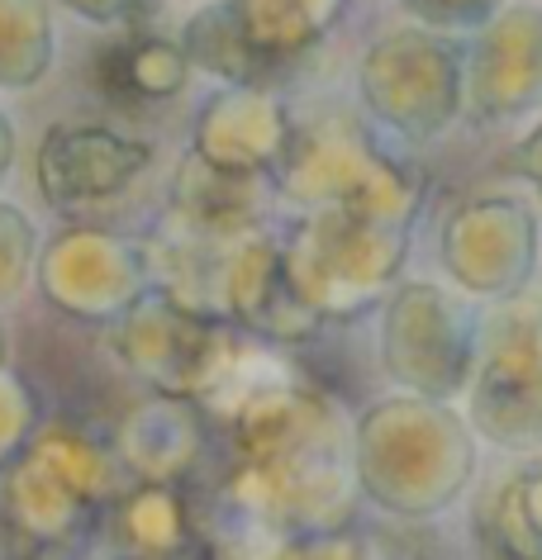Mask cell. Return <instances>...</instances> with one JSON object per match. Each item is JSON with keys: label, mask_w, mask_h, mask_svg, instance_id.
Here are the masks:
<instances>
[{"label": "cell", "mask_w": 542, "mask_h": 560, "mask_svg": "<svg viewBox=\"0 0 542 560\" xmlns=\"http://www.w3.org/2000/svg\"><path fill=\"white\" fill-rule=\"evenodd\" d=\"M333 0H210L181 24V48L191 67L224 77L233 86H257L324 34Z\"/></svg>", "instance_id": "obj_1"}, {"label": "cell", "mask_w": 542, "mask_h": 560, "mask_svg": "<svg viewBox=\"0 0 542 560\" xmlns=\"http://www.w3.org/2000/svg\"><path fill=\"white\" fill-rule=\"evenodd\" d=\"M233 328L224 314L196 310V304L166 295L152 285L115 328V347L138 375H152L172 395H196L215 385L219 375L229 381L233 366Z\"/></svg>", "instance_id": "obj_2"}, {"label": "cell", "mask_w": 542, "mask_h": 560, "mask_svg": "<svg viewBox=\"0 0 542 560\" xmlns=\"http://www.w3.org/2000/svg\"><path fill=\"white\" fill-rule=\"evenodd\" d=\"M152 158V143L109 124H53L34 152V180L48 209L87 223L91 209L129 190Z\"/></svg>", "instance_id": "obj_3"}, {"label": "cell", "mask_w": 542, "mask_h": 560, "mask_svg": "<svg viewBox=\"0 0 542 560\" xmlns=\"http://www.w3.org/2000/svg\"><path fill=\"white\" fill-rule=\"evenodd\" d=\"M38 285L48 304L72 318H124L152 290L148 247L124 243L95 223H72L38 261Z\"/></svg>", "instance_id": "obj_4"}, {"label": "cell", "mask_w": 542, "mask_h": 560, "mask_svg": "<svg viewBox=\"0 0 542 560\" xmlns=\"http://www.w3.org/2000/svg\"><path fill=\"white\" fill-rule=\"evenodd\" d=\"M186 77H191L186 48H181V38L162 34L158 20L119 30V38L101 58V91L124 105L176 101V95L186 91Z\"/></svg>", "instance_id": "obj_5"}, {"label": "cell", "mask_w": 542, "mask_h": 560, "mask_svg": "<svg viewBox=\"0 0 542 560\" xmlns=\"http://www.w3.org/2000/svg\"><path fill=\"white\" fill-rule=\"evenodd\" d=\"M485 560H542V460L514 470L476 517Z\"/></svg>", "instance_id": "obj_6"}, {"label": "cell", "mask_w": 542, "mask_h": 560, "mask_svg": "<svg viewBox=\"0 0 542 560\" xmlns=\"http://www.w3.org/2000/svg\"><path fill=\"white\" fill-rule=\"evenodd\" d=\"M53 67L48 0H0V86H38Z\"/></svg>", "instance_id": "obj_7"}, {"label": "cell", "mask_w": 542, "mask_h": 560, "mask_svg": "<svg viewBox=\"0 0 542 560\" xmlns=\"http://www.w3.org/2000/svg\"><path fill=\"white\" fill-rule=\"evenodd\" d=\"M34 252H38L34 223L24 219V209L0 200V304H10L24 285H30Z\"/></svg>", "instance_id": "obj_8"}, {"label": "cell", "mask_w": 542, "mask_h": 560, "mask_svg": "<svg viewBox=\"0 0 542 560\" xmlns=\"http://www.w3.org/2000/svg\"><path fill=\"white\" fill-rule=\"evenodd\" d=\"M67 10H77L81 20L91 24H119V30H129V24H152L148 10L152 0H62Z\"/></svg>", "instance_id": "obj_9"}, {"label": "cell", "mask_w": 542, "mask_h": 560, "mask_svg": "<svg viewBox=\"0 0 542 560\" xmlns=\"http://www.w3.org/2000/svg\"><path fill=\"white\" fill-rule=\"evenodd\" d=\"M10 166H15V124L0 115V180H5Z\"/></svg>", "instance_id": "obj_10"}, {"label": "cell", "mask_w": 542, "mask_h": 560, "mask_svg": "<svg viewBox=\"0 0 542 560\" xmlns=\"http://www.w3.org/2000/svg\"><path fill=\"white\" fill-rule=\"evenodd\" d=\"M0 361H5V338H0Z\"/></svg>", "instance_id": "obj_11"}]
</instances>
